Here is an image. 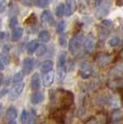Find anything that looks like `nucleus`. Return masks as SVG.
<instances>
[{
  "mask_svg": "<svg viewBox=\"0 0 123 124\" xmlns=\"http://www.w3.org/2000/svg\"><path fill=\"white\" fill-rule=\"evenodd\" d=\"M38 46H39V44H38V42L36 41V40H34V41H30L29 43H28V45H27V53L29 54V55L36 53Z\"/></svg>",
  "mask_w": 123,
  "mask_h": 124,
  "instance_id": "2eb2a0df",
  "label": "nucleus"
},
{
  "mask_svg": "<svg viewBox=\"0 0 123 124\" xmlns=\"http://www.w3.org/2000/svg\"><path fill=\"white\" fill-rule=\"evenodd\" d=\"M7 8V0H0V13L3 12Z\"/></svg>",
  "mask_w": 123,
  "mask_h": 124,
  "instance_id": "c85d7f7f",
  "label": "nucleus"
},
{
  "mask_svg": "<svg viewBox=\"0 0 123 124\" xmlns=\"http://www.w3.org/2000/svg\"><path fill=\"white\" fill-rule=\"evenodd\" d=\"M24 86H25L24 83H18V84L14 85L12 87V90L10 91V99L13 101V99L17 98V97L22 94L23 90H24Z\"/></svg>",
  "mask_w": 123,
  "mask_h": 124,
  "instance_id": "0eeeda50",
  "label": "nucleus"
},
{
  "mask_svg": "<svg viewBox=\"0 0 123 124\" xmlns=\"http://www.w3.org/2000/svg\"><path fill=\"white\" fill-rule=\"evenodd\" d=\"M109 45L110 46H112V47H115V46H118L120 43H121V39H120L119 37H112L111 39L109 40Z\"/></svg>",
  "mask_w": 123,
  "mask_h": 124,
  "instance_id": "412c9836",
  "label": "nucleus"
},
{
  "mask_svg": "<svg viewBox=\"0 0 123 124\" xmlns=\"http://www.w3.org/2000/svg\"><path fill=\"white\" fill-rule=\"evenodd\" d=\"M64 30H65V22L61 21V22H58L57 26H56V31H57L58 34H62Z\"/></svg>",
  "mask_w": 123,
  "mask_h": 124,
  "instance_id": "393cba45",
  "label": "nucleus"
},
{
  "mask_svg": "<svg viewBox=\"0 0 123 124\" xmlns=\"http://www.w3.org/2000/svg\"><path fill=\"white\" fill-rule=\"evenodd\" d=\"M23 80V72H16L13 76V82L14 83H18Z\"/></svg>",
  "mask_w": 123,
  "mask_h": 124,
  "instance_id": "a878e982",
  "label": "nucleus"
},
{
  "mask_svg": "<svg viewBox=\"0 0 123 124\" xmlns=\"http://www.w3.org/2000/svg\"><path fill=\"white\" fill-rule=\"evenodd\" d=\"M84 43V36L82 34L76 35L70 39L69 41V51L71 52V54H76L79 53L80 49L82 47V45Z\"/></svg>",
  "mask_w": 123,
  "mask_h": 124,
  "instance_id": "f03ea898",
  "label": "nucleus"
},
{
  "mask_svg": "<svg viewBox=\"0 0 123 124\" xmlns=\"http://www.w3.org/2000/svg\"><path fill=\"white\" fill-rule=\"evenodd\" d=\"M84 124H101V122L97 118H91V119H89Z\"/></svg>",
  "mask_w": 123,
  "mask_h": 124,
  "instance_id": "cd10ccee",
  "label": "nucleus"
},
{
  "mask_svg": "<svg viewBox=\"0 0 123 124\" xmlns=\"http://www.w3.org/2000/svg\"><path fill=\"white\" fill-rule=\"evenodd\" d=\"M34 3L38 8H46L49 4V0H34Z\"/></svg>",
  "mask_w": 123,
  "mask_h": 124,
  "instance_id": "4be33fe9",
  "label": "nucleus"
},
{
  "mask_svg": "<svg viewBox=\"0 0 123 124\" xmlns=\"http://www.w3.org/2000/svg\"><path fill=\"white\" fill-rule=\"evenodd\" d=\"M52 69H53V62L52 61L43 62V63L41 64V66H40V70H41V72H43V73L50 72V71H52Z\"/></svg>",
  "mask_w": 123,
  "mask_h": 124,
  "instance_id": "9b49d317",
  "label": "nucleus"
},
{
  "mask_svg": "<svg viewBox=\"0 0 123 124\" xmlns=\"http://www.w3.org/2000/svg\"><path fill=\"white\" fill-rule=\"evenodd\" d=\"M16 116H17V110H16V108H15V107H10V108L7 110V116H6V118L11 122V121H14V120H15Z\"/></svg>",
  "mask_w": 123,
  "mask_h": 124,
  "instance_id": "f8f14e48",
  "label": "nucleus"
},
{
  "mask_svg": "<svg viewBox=\"0 0 123 124\" xmlns=\"http://www.w3.org/2000/svg\"><path fill=\"white\" fill-rule=\"evenodd\" d=\"M41 21L42 22H44V23H50V22H53V17H52V13H51V11H49V10H46L42 13V15H41Z\"/></svg>",
  "mask_w": 123,
  "mask_h": 124,
  "instance_id": "a211bd4d",
  "label": "nucleus"
},
{
  "mask_svg": "<svg viewBox=\"0 0 123 124\" xmlns=\"http://www.w3.org/2000/svg\"><path fill=\"white\" fill-rule=\"evenodd\" d=\"M9 124H16V122H15V121H11V122L9 123Z\"/></svg>",
  "mask_w": 123,
  "mask_h": 124,
  "instance_id": "e433bc0d",
  "label": "nucleus"
},
{
  "mask_svg": "<svg viewBox=\"0 0 123 124\" xmlns=\"http://www.w3.org/2000/svg\"><path fill=\"white\" fill-rule=\"evenodd\" d=\"M121 102H122V106H123V90L121 91Z\"/></svg>",
  "mask_w": 123,
  "mask_h": 124,
  "instance_id": "c9c22d12",
  "label": "nucleus"
},
{
  "mask_svg": "<svg viewBox=\"0 0 123 124\" xmlns=\"http://www.w3.org/2000/svg\"><path fill=\"white\" fill-rule=\"evenodd\" d=\"M75 11V1L74 0H66L65 4V15L71 16Z\"/></svg>",
  "mask_w": 123,
  "mask_h": 124,
  "instance_id": "1a4fd4ad",
  "label": "nucleus"
},
{
  "mask_svg": "<svg viewBox=\"0 0 123 124\" xmlns=\"http://www.w3.org/2000/svg\"><path fill=\"white\" fill-rule=\"evenodd\" d=\"M93 73V69H92L91 65L86 62L81 64V67H80V76H81L83 79H89L90 77Z\"/></svg>",
  "mask_w": 123,
  "mask_h": 124,
  "instance_id": "20e7f679",
  "label": "nucleus"
},
{
  "mask_svg": "<svg viewBox=\"0 0 123 124\" xmlns=\"http://www.w3.org/2000/svg\"><path fill=\"white\" fill-rule=\"evenodd\" d=\"M111 73H112L113 76H115V77H119V76H121L122 73H123V64H120V65L115 66V67L112 69Z\"/></svg>",
  "mask_w": 123,
  "mask_h": 124,
  "instance_id": "6ab92c4d",
  "label": "nucleus"
},
{
  "mask_svg": "<svg viewBox=\"0 0 123 124\" xmlns=\"http://www.w3.org/2000/svg\"><path fill=\"white\" fill-rule=\"evenodd\" d=\"M30 86L32 90H38L40 87V77L38 73H35L30 80Z\"/></svg>",
  "mask_w": 123,
  "mask_h": 124,
  "instance_id": "ddd939ff",
  "label": "nucleus"
},
{
  "mask_svg": "<svg viewBox=\"0 0 123 124\" xmlns=\"http://www.w3.org/2000/svg\"><path fill=\"white\" fill-rule=\"evenodd\" d=\"M7 93H8V90H7V89H4V90L0 91V98H1L2 96H4V94H7Z\"/></svg>",
  "mask_w": 123,
  "mask_h": 124,
  "instance_id": "473e14b6",
  "label": "nucleus"
},
{
  "mask_svg": "<svg viewBox=\"0 0 123 124\" xmlns=\"http://www.w3.org/2000/svg\"><path fill=\"white\" fill-rule=\"evenodd\" d=\"M53 82H54V72H53V71H50V72L46 73V75H44V77H43V84H44V86H46V87L51 86V85L53 84Z\"/></svg>",
  "mask_w": 123,
  "mask_h": 124,
  "instance_id": "9d476101",
  "label": "nucleus"
},
{
  "mask_svg": "<svg viewBox=\"0 0 123 124\" xmlns=\"http://www.w3.org/2000/svg\"><path fill=\"white\" fill-rule=\"evenodd\" d=\"M95 1L97 2V3H99V2H101V1H103V0H95Z\"/></svg>",
  "mask_w": 123,
  "mask_h": 124,
  "instance_id": "4c0bfd02",
  "label": "nucleus"
},
{
  "mask_svg": "<svg viewBox=\"0 0 123 124\" xmlns=\"http://www.w3.org/2000/svg\"><path fill=\"white\" fill-rule=\"evenodd\" d=\"M103 25H105V26H110V25H111V21L104 20V21H103Z\"/></svg>",
  "mask_w": 123,
  "mask_h": 124,
  "instance_id": "7c9ffc66",
  "label": "nucleus"
},
{
  "mask_svg": "<svg viewBox=\"0 0 123 124\" xmlns=\"http://www.w3.org/2000/svg\"><path fill=\"white\" fill-rule=\"evenodd\" d=\"M4 66H6V65H4L3 61H2L1 57H0V70H3V69H4Z\"/></svg>",
  "mask_w": 123,
  "mask_h": 124,
  "instance_id": "2f4dec72",
  "label": "nucleus"
},
{
  "mask_svg": "<svg viewBox=\"0 0 123 124\" xmlns=\"http://www.w3.org/2000/svg\"><path fill=\"white\" fill-rule=\"evenodd\" d=\"M56 16L58 17H62V16L65 15V4L61 3L58 4V7H56Z\"/></svg>",
  "mask_w": 123,
  "mask_h": 124,
  "instance_id": "aec40b11",
  "label": "nucleus"
},
{
  "mask_svg": "<svg viewBox=\"0 0 123 124\" xmlns=\"http://www.w3.org/2000/svg\"><path fill=\"white\" fill-rule=\"evenodd\" d=\"M43 99H44V95L40 92L34 93V94L31 95V97H30V101H31L32 104H39V102H41Z\"/></svg>",
  "mask_w": 123,
  "mask_h": 124,
  "instance_id": "4468645a",
  "label": "nucleus"
},
{
  "mask_svg": "<svg viewBox=\"0 0 123 124\" xmlns=\"http://www.w3.org/2000/svg\"><path fill=\"white\" fill-rule=\"evenodd\" d=\"M46 52V46L44 44H42V45H39V46H38V49L36 51V54L38 56H41V55H43Z\"/></svg>",
  "mask_w": 123,
  "mask_h": 124,
  "instance_id": "b1692460",
  "label": "nucleus"
},
{
  "mask_svg": "<svg viewBox=\"0 0 123 124\" xmlns=\"http://www.w3.org/2000/svg\"><path fill=\"white\" fill-rule=\"evenodd\" d=\"M35 67V61L30 57H27V58L24 59L23 62V73L24 75H28L32 71V69Z\"/></svg>",
  "mask_w": 123,
  "mask_h": 124,
  "instance_id": "423d86ee",
  "label": "nucleus"
},
{
  "mask_svg": "<svg viewBox=\"0 0 123 124\" xmlns=\"http://www.w3.org/2000/svg\"><path fill=\"white\" fill-rule=\"evenodd\" d=\"M95 62L99 67H106L112 62V55L108 53H99L95 56Z\"/></svg>",
  "mask_w": 123,
  "mask_h": 124,
  "instance_id": "7ed1b4c3",
  "label": "nucleus"
},
{
  "mask_svg": "<svg viewBox=\"0 0 123 124\" xmlns=\"http://www.w3.org/2000/svg\"><path fill=\"white\" fill-rule=\"evenodd\" d=\"M1 108H2V104L0 102V110H1Z\"/></svg>",
  "mask_w": 123,
  "mask_h": 124,
  "instance_id": "58836bf2",
  "label": "nucleus"
},
{
  "mask_svg": "<svg viewBox=\"0 0 123 124\" xmlns=\"http://www.w3.org/2000/svg\"><path fill=\"white\" fill-rule=\"evenodd\" d=\"M2 79H3V76H2V73L0 72V85H1V83H2Z\"/></svg>",
  "mask_w": 123,
  "mask_h": 124,
  "instance_id": "f704fd0d",
  "label": "nucleus"
},
{
  "mask_svg": "<svg viewBox=\"0 0 123 124\" xmlns=\"http://www.w3.org/2000/svg\"><path fill=\"white\" fill-rule=\"evenodd\" d=\"M74 101V95L68 91H53L51 93V105L58 108H68Z\"/></svg>",
  "mask_w": 123,
  "mask_h": 124,
  "instance_id": "f257e3e1",
  "label": "nucleus"
},
{
  "mask_svg": "<svg viewBox=\"0 0 123 124\" xmlns=\"http://www.w3.org/2000/svg\"><path fill=\"white\" fill-rule=\"evenodd\" d=\"M17 25V20H16L15 17H13V18H11V21H10V26L12 28H15L14 26H16Z\"/></svg>",
  "mask_w": 123,
  "mask_h": 124,
  "instance_id": "c756f323",
  "label": "nucleus"
},
{
  "mask_svg": "<svg viewBox=\"0 0 123 124\" xmlns=\"http://www.w3.org/2000/svg\"><path fill=\"white\" fill-rule=\"evenodd\" d=\"M117 4L118 6H123V0H117Z\"/></svg>",
  "mask_w": 123,
  "mask_h": 124,
  "instance_id": "72a5a7b5",
  "label": "nucleus"
},
{
  "mask_svg": "<svg viewBox=\"0 0 123 124\" xmlns=\"http://www.w3.org/2000/svg\"><path fill=\"white\" fill-rule=\"evenodd\" d=\"M38 38H39V40L41 42H49L50 39H51V35H50L48 30H42V31L39 32Z\"/></svg>",
  "mask_w": 123,
  "mask_h": 124,
  "instance_id": "dca6fc26",
  "label": "nucleus"
},
{
  "mask_svg": "<svg viewBox=\"0 0 123 124\" xmlns=\"http://www.w3.org/2000/svg\"><path fill=\"white\" fill-rule=\"evenodd\" d=\"M10 46L9 45H4L3 49L1 51V54H0V57L3 61L4 65H9L10 64Z\"/></svg>",
  "mask_w": 123,
  "mask_h": 124,
  "instance_id": "6e6552de",
  "label": "nucleus"
},
{
  "mask_svg": "<svg viewBox=\"0 0 123 124\" xmlns=\"http://www.w3.org/2000/svg\"><path fill=\"white\" fill-rule=\"evenodd\" d=\"M27 121H28V113L25 109H23L22 114H21V122L24 124V123H27Z\"/></svg>",
  "mask_w": 123,
  "mask_h": 124,
  "instance_id": "bb28decb",
  "label": "nucleus"
},
{
  "mask_svg": "<svg viewBox=\"0 0 123 124\" xmlns=\"http://www.w3.org/2000/svg\"><path fill=\"white\" fill-rule=\"evenodd\" d=\"M23 36V29L20 27H15L13 28L12 30V40L13 41H16V40L21 39Z\"/></svg>",
  "mask_w": 123,
  "mask_h": 124,
  "instance_id": "f3484780",
  "label": "nucleus"
},
{
  "mask_svg": "<svg viewBox=\"0 0 123 124\" xmlns=\"http://www.w3.org/2000/svg\"><path fill=\"white\" fill-rule=\"evenodd\" d=\"M65 64H66V55L63 53L58 57V68H65Z\"/></svg>",
  "mask_w": 123,
  "mask_h": 124,
  "instance_id": "5701e85b",
  "label": "nucleus"
},
{
  "mask_svg": "<svg viewBox=\"0 0 123 124\" xmlns=\"http://www.w3.org/2000/svg\"><path fill=\"white\" fill-rule=\"evenodd\" d=\"M94 46H95V40H94V37L92 35H90L89 37H86V39L84 40L83 43V50L85 54H90L92 51H93Z\"/></svg>",
  "mask_w": 123,
  "mask_h": 124,
  "instance_id": "39448f33",
  "label": "nucleus"
}]
</instances>
